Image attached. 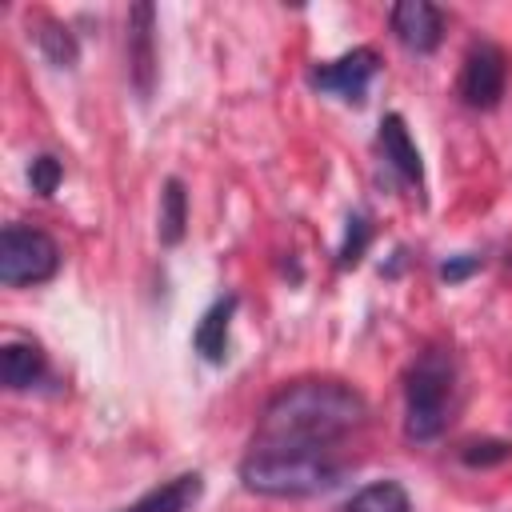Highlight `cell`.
<instances>
[{
	"label": "cell",
	"mask_w": 512,
	"mask_h": 512,
	"mask_svg": "<svg viewBox=\"0 0 512 512\" xmlns=\"http://www.w3.org/2000/svg\"><path fill=\"white\" fill-rule=\"evenodd\" d=\"M512 456V444L508 440H476V444H468L464 452H460V460L468 464V468H488V464H500V460H508Z\"/></svg>",
	"instance_id": "ac0fdd59"
},
{
	"label": "cell",
	"mask_w": 512,
	"mask_h": 512,
	"mask_svg": "<svg viewBox=\"0 0 512 512\" xmlns=\"http://www.w3.org/2000/svg\"><path fill=\"white\" fill-rule=\"evenodd\" d=\"M504 84H508V56L500 44L492 40H476L468 52H464V64H460V80H456V92L468 108H496L500 96H504Z\"/></svg>",
	"instance_id": "5b68a950"
},
{
	"label": "cell",
	"mask_w": 512,
	"mask_h": 512,
	"mask_svg": "<svg viewBox=\"0 0 512 512\" xmlns=\"http://www.w3.org/2000/svg\"><path fill=\"white\" fill-rule=\"evenodd\" d=\"M156 232H160V244H180L184 240V232H188V192H184V184L172 176V180H164V192H160V224H156Z\"/></svg>",
	"instance_id": "4fadbf2b"
},
{
	"label": "cell",
	"mask_w": 512,
	"mask_h": 512,
	"mask_svg": "<svg viewBox=\"0 0 512 512\" xmlns=\"http://www.w3.org/2000/svg\"><path fill=\"white\" fill-rule=\"evenodd\" d=\"M200 496H204V476L200 472H180V476L164 480L160 488L144 492L124 512H192Z\"/></svg>",
	"instance_id": "8fae6325"
},
{
	"label": "cell",
	"mask_w": 512,
	"mask_h": 512,
	"mask_svg": "<svg viewBox=\"0 0 512 512\" xmlns=\"http://www.w3.org/2000/svg\"><path fill=\"white\" fill-rule=\"evenodd\" d=\"M484 260L476 256V252H460V256H448L444 264H440V280H448V284H460V280H468L476 268H480Z\"/></svg>",
	"instance_id": "d6986e66"
},
{
	"label": "cell",
	"mask_w": 512,
	"mask_h": 512,
	"mask_svg": "<svg viewBox=\"0 0 512 512\" xmlns=\"http://www.w3.org/2000/svg\"><path fill=\"white\" fill-rule=\"evenodd\" d=\"M60 180H64V164H60L52 152H40V156L28 164V184H32L36 196H52V192L60 188Z\"/></svg>",
	"instance_id": "e0dca14e"
},
{
	"label": "cell",
	"mask_w": 512,
	"mask_h": 512,
	"mask_svg": "<svg viewBox=\"0 0 512 512\" xmlns=\"http://www.w3.org/2000/svg\"><path fill=\"white\" fill-rule=\"evenodd\" d=\"M376 144H380V152H384V160L408 180V184H424V164H420V148L412 144V136H408V124H404V116L400 112H388L384 120H380V132H376Z\"/></svg>",
	"instance_id": "30bf717a"
},
{
	"label": "cell",
	"mask_w": 512,
	"mask_h": 512,
	"mask_svg": "<svg viewBox=\"0 0 512 512\" xmlns=\"http://www.w3.org/2000/svg\"><path fill=\"white\" fill-rule=\"evenodd\" d=\"M388 24L396 32V40L412 52H436L444 40V12L428 0H400L388 12Z\"/></svg>",
	"instance_id": "ba28073f"
},
{
	"label": "cell",
	"mask_w": 512,
	"mask_h": 512,
	"mask_svg": "<svg viewBox=\"0 0 512 512\" xmlns=\"http://www.w3.org/2000/svg\"><path fill=\"white\" fill-rule=\"evenodd\" d=\"M236 296H220L204 308V316L196 320V332H192V348L208 360V364H224L228 360V332H232V316H236Z\"/></svg>",
	"instance_id": "9c48e42d"
},
{
	"label": "cell",
	"mask_w": 512,
	"mask_h": 512,
	"mask_svg": "<svg viewBox=\"0 0 512 512\" xmlns=\"http://www.w3.org/2000/svg\"><path fill=\"white\" fill-rule=\"evenodd\" d=\"M60 268V244L32 224H4L0 232V284L28 288L52 280Z\"/></svg>",
	"instance_id": "277c9868"
},
{
	"label": "cell",
	"mask_w": 512,
	"mask_h": 512,
	"mask_svg": "<svg viewBox=\"0 0 512 512\" xmlns=\"http://www.w3.org/2000/svg\"><path fill=\"white\" fill-rule=\"evenodd\" d=\"M344 464L324 448H252L240 460V484L272 500H304L336 488Z\"/></svg>",
	"instance_id": "7a4b0ae2"
},
{
	"label": "cell",
	"mask_w": 512,
	"mask_h": 512,
	"mask_svg": "<svg viewBox=\"0 0 512 512\" xmlns=\"http://www.w3.org/2000/svg\"><path fill=\"white\" fill-rule=\"evenodd\" d=\"M368 420V400L344 380H292L260 412L252 448H324Z\"/></svg>",
	"instance_id": "6da1fadb"
},
{
	"label": "cell",
	"mask_w": 512,
	"mask_h": 512,
	"mask_svg": "<svg viewBox=\"0 0 512 512\" xmlns=\"http://www.w3.org/2000/svg\"><path fill=\"white\" fill-rule=\"evenodd\" d=\"M368 240H372V220H368L364 212H352V216H348V224H344V240H340L336 264H340V268L360 264V256H364Z\"/></svg>",
	"instance_id": "2e32d148"
},
{
	"label": "cell",
	"mask_w": 512,
	"mask_h": 512,
	"mask_svg": "<svg viewBox=\"0 0 512 512\" xmlns=\"http://www.w3.org/2000/svg\"><path fill=\"white\" fill-rule=\"evenodd\" d=\"M44 376H48V360H44V352H40L36 344H28V340H8V344L0 348V380H4V388H12V392L36 388Z\"/></svg>",
	"instance_id": "7c38bea8"
},
{
	"label": "cell",
	"mask_w": 512,
	"mask_h": 512,
	"mask_svg": "<svg viewBox=\"0 0 512 512\" xmlns=\"http://www.w3.org/2000/svg\"><path fill=\"white\" fill-rule=\"evenodd\" d=\"M124 52H128V76L140 100L152 96L156 88V8L152 4H132L124 20Z\"/></svg>",
	"instance_id": "52a82bcc"
},
{
	"label": "cell",
	"mask_w": 512,
	"mask_h": 512,
	"mask_svg": "<svg viewBox=\"0 0 512 512\" xmlns=\"http://www.w3.org/2000/svg\"><path fill=\"white\" fill-rule=\"evenodd\" d=\"M340 512H412V500L400 480H376L364 484Z\"/></svg>",
	"instance_id": "5bb4252c"
},
{
	"label": "cell",
	"mask_w": 512,
	"mask_h": 512,
	"mask_svg": "<svg viewBox=\"0 0 512 512\" xmlns=\"http://www.w3.org/2000/svg\"><path fill=\"white\" fill-rule=\"evenodd\" d=\"M376 72H380L376 48L360 44V48H348L344 56H336V60H328V64H316V68L308 72V84L320 88V92H328V96H336V100L360 104Z\"/></svg>",
	"instance_id": "8992f818"
},
{
	"label": "cell",
	"mask_w": 512,
	"mask_h": 512,
	"mask_svg": "<svg viewBox=\"0 0 512 512\" xmlns=\"http://www.w3.org/2000/svg\"><path fill=\"white\" fill-rule=\"evenodd\" d=\"M36 44H40V52L48 56V64H56V68H72L76 56H80L76 36H72L64 24H56V20H44V28L36 32Z\"/></svg>",
	"instance_id": "9a60e30c"
},
{
	"label": "cell",
	"mask_w": 512,
	"mask_h": 512,
	"mask_svg": "<svg viewBox=\"0 0 512 512\" xmlns=\"http://www.w3.org/2000/svg\"><path fill=\"white\" fill-rule=\"evenodd\" d=\"M456 392V364L448 348H424L404 376V436L416 444L436 440L448 428Z\"/></svg>",
	"instance_id": "3957f363"
}]
</instances>
